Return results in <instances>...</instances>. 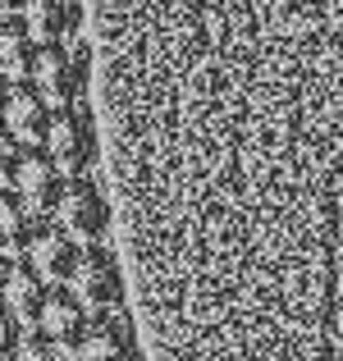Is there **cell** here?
Returning <instances> with one entry per match:
<instances>
[{
    "instance_id": "17",
    "label": "cell",
    "mask_w": 343,
    "mask_h": 361,
    "mask_svg": "<svg viewBox=\"0 0 343 361\" xmlns=\"http://www.w3.org/2000/svg\"><path fill=\"white\" fill-rule=\"evenodd\" d=\"M0 92H5V82H0Z\"/></svg>"
},
{
    "instance_id": "1",
    "label": "cell",
    "mask_w": 343,
    "mask_h": 361,
    "mask_svg": "<svg viewBox=\"0 0 343 361\" xmlns=\"http://www.w3.org/2000/svg\"><path fill=\"white\" fill-rule=\"evenodd\" d=\"M51 224H55L60 233H69L78 247L106 243L110 211H106V197H101V188L88 183V178H69V183L60 188V197H55Z\"/></svg>"
},
{
    "instance_id": "10",
    "label": "cell",
    "mask_w": 343,
    "mask_h": 361,
    "mask_svg": "<svg viewBox=\"0 0 343 361\" xmlns=\"http://www.w3.org/2000/svg\"><path fill=\"white\" fill-rule=\"evenodd\" d=\"M28 37L18 32V27H0V82L5 87H23L28 82V69H32V60H28Z\"/></svg>"
},
{
    "instance_id": "4",
    "label": "cell",
    "mask_w": 343,
    "mask_h": 361,
    "mask_svg": "<svg viewBox=\"0 0 343 361\" xmlns=\"http://www.w3.org/2000/svg\"><path fill=\"white\" fill-rule=\"evenodd\" d=\"M69 361H138V343H133L124 307L106 311V316H88Z\"/></svg>"
},
{
    "instance_id": "5",
    "label": "cell",
    "mask_w": 343,
    "mask_h": 361,
    "mask_svg": "<svg viewBox=\"0 0 343 361\" xmlns=\"http://www.w3.org/2000/svg\"><path fill=\"white\" fill-rule=\"evenodd\" d=\"M23 261L32 265V274L55 288V283H69L73 265H78V243L69 233H60L55 224H32L28 233V247H23Z\"/></svg>"
},
{
    "instance_id": "13",
    "label": "cell",
    "mask_w": 343,
    "mask_h": 361,
    "mask_svg": "<svg viewBox=\"0 0 343 361\" xmlns=\"http://www.w3.org/2000/svg\"><path fill=\"white\" fill-rule=\"evenodd\" d=\"M14 361H69V357H64L46 334H37V329H32V334H23V343H18Z\"/></svg>"
},
{
    "instance_id": "15",
    "label": "cell",
    "mask_w": 343,
    "mask_h": 361,
    "mask_svg": "<svg viewBox=\"0 0 343 361\" xmlns=\"http://www.w3.org/2000/svg\"><path fill=\"white\" fill-rule=\"evenodd\" d=\"M5 270H9V252L0 247V279H5Z\"/></svg>"
},
{
    "instance_id": "3",
    "label": "cell",
    "mask_w": 343,
    "mask_h": 361,
    "mask_svg": "<svg viewBox=\"0 0 343 361\" xmlns=\"http://www.w3.org/2000/svg\"><path fill=\"white\" fill-rule=\"evenodd\" d=\"M9 188H14V197H18L28 220L42 224V220H51L55 197H60V169H55V160L42 156V151H18L14 183Z\"/></svg>"
},
{
    "instance_id": "14",
    "label": "cell",
    "mask_w": 343,
    "mask_h": 361,
    "mask_svg": "<svg viewBox=\"0 0 343 361\" xmlns=\"http://www.w3.org/2000/svg\"><path fill=\"white\" fill-rule=\"evenodd\" d=\"M18 329H23V325H18V320L0 307V361H14L18 343H23V334H18Z\"/></svg>"
},
{
    "instance_id": "16",
    "label": "cell",
    "mask_w": 343,
    "mask_h": 361,
    "mask_svg": "<svg viewBox=\"0 0 343 361\" xmlns=\"http://www.w3.org/2000/svg\"><path fill=\"white\" fill-rule=\"evenodd\" d=\"M5 5H9V0H0V9H5Z\"/></svg>"
},
{
    "instance_id": "2",
    "label": "cell",
    "mask_w": 343,
    "mask_h": 361,
    "mask_svg": "<svg viewBox=\"0 0 343 361\" xmlns=\"http://www.w3.org/2000/svg\"><path fill=\"white\" fill-rule=\"evenodd\" d=\"M64 288L88 307V316H106V311L124 307V279H119V265H114L106 243L78 252V265H73V274H69Z\"/></svg>"
},
{
    "instance_id": "11",
    "label": "cell",
    "mask_w": 343,
    "mask_h": 361,
    "mask_svg": "<svg viewBox=\"0 0 343 361\" xmlns=\"http://www.w3.org/2000/svg\"><path fill=\"white\" fill-rule=\"evenodd\" d=\"M55 0H23L18 5V32L32 46H51L55 42Z\"/></svg>"
},
{
    "instance_id": "8",
    "label": "cell",
    "mask_w": 343,
    "mask_h": 361,
    "mask_svg": "<svg viewBox=\"0 0 343 361\" xmlns=\"http://www.w3.org/2000/svg\"><path fill=\"white\" fill-rule=\"evenodd\" d=\"M28 82H32V92L42 97L46 110H64V101H73L78 73H73V64L64 60L55 46H37L32 69H28Z\"/></svg>"
},
{
    "instance_id": "9",
    "label": "cell",
    "mask_w": 343,
    "mask_h": 361,
    "mask_svg": "<svg viewBox=\"0 0 343 361\" xmlns=\"http://www.w3.org/2000/svg\"><path fill=\"white\" fill-rule=\"evenodd\" d=\"M46 293H51V288L32 274V265H28V261H9L5 279H0V307H5L18 325L37 329V316H42Z\"/></svg>"
},
{
    "instance_id": "7",
    "label": "cell",
    "mask_w": 343,
    "mask_h": 361,
    "mask_svg": "<svg viewBox=\"0 0 343 361\" xmlns=\"http://www.w3.org/2000/svg\"><path fill=\"white\" fill-rule=\"evenodd\" d=\"M83 325H88V307H83L69 288H51L46 293L42 316H37V334H46L64 357H73V343H78Z\"/></svg>"
},
{
    "instance_id": "6",
    "label": "cell",
    "mask_w": 343,
    "mask_h": 361,
    "mask_svg": "<svg viewBox=\"0 0 343 361\" xmlns=\"http://www.w3.org/2000/svg\"><path fill=\"white\" fill-rule=\"evenodd\" d=\"M51 110L42 106V97H37L32 87H5V97H0V128L9 133V142L23 151L42 147L46 137V119Z\"/></svg>"
},
{
    "instance_id": "12",
    "label": "cell",
    "mask_w": 343,
    "mask_h": 361,
    "mask_svg": "<svg viewBox=\"0 0 343 361\" xmlns=\"http://www.w3.org/2000/svg\"><path fill=\"white\" fill-rule=\"evenodd\" d=\"M28 233H32V220L23 215L18 197H0V247H5L9 256H23Z\"/></svg>"
}]
</instances>
